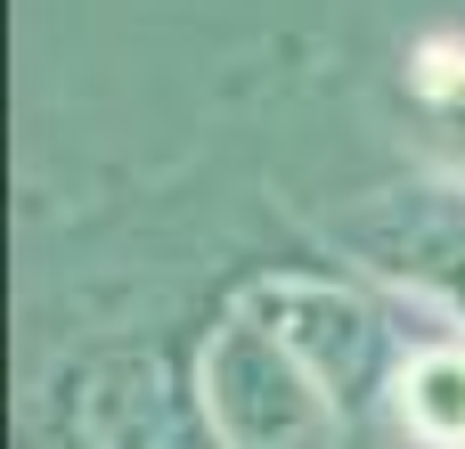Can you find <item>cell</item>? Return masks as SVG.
Instances as JSON below:
<instances>
[{"label":"cell","instance_id":"1","mask_svg":"<svg viewBox=\"0 0 465 449\" xmlns=\"http://www.w3.org/2000/svg\"><path fill=\"white\" fill-rule=\"evenodd\" d=\"M221 311L180 319L172 335H106L65 352L16 409V449H229L196 352Z\"/></svg>","mask_w":465,"mask_h":449},{"label":"cell","instance_id":"2","mask_svg":"<svg viewBox=\"0 0 465 449\" xmlns=\"http://www.w3.org/2000/svg\"><path fill=\"white\" fill-rule=\"evenodd\" d=\"M335 237L368 270L441 294L465 319V196H425V188L409 196V188H392V196H368L360 213H343Z\"/></svg>","mask_w":465,"mask_h":449},{"label":"cell","instance_id":"3","mask_svg":"<svg viewBox=\"0 0 465 449\" xmlns=\"http://www.w3.org/2000/svg\"><path fill=\"white\" fill-rule=\"evenodd\" d=\"M401 409H409V425L425 442L458 449L465 442V352H425L409 368V384H401Z\"/></svg>","mask_w":465,"mask_h":449},{"label":"cell","instance_id":"4","mask_svg":"<svg viewBox=\"0 0 465 449\" xmlns=\"http://www.w3.org/2000/svg\"><path fill=\"white\" fill-rule=\"evenodd\" d=\"M417 115H425V139L465 172V57L417 74Z\"/></svg>","mask_w":465,"mask_h":449}]
</instances>
